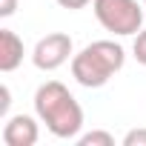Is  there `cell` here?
Instances as JSON below:
<instances>
[{
    "instance_id": "cell-1",
    "label": "cell",
    "mask_w": 146,
    "mask_h": 146,
    "mask_svg": "<svg viewBox=\"0 0 146 146\" xmlns=\"http://www.w3.org/2000/svg\"><path fill=\"white\" fill-rule=\"evenodd\" d=\"M35 112L54 137H78L83 129V109L60 80H49L35 92Z\"/></svg>"
},
{
    "instance_id": "cell-2",
    "label": "cell",
    "mask_w": 146,
    "mask_h": 146,
    "mask_svg": "<svg viewBox=\"0 0 146 146\" xmlns=\"http://www.w3.org/2000/svg\"><path fill=\"white\" fill-rule=\"evenodd\" d=\"M123 46L115 40H95L80 54L72 57V78L86 89H100L109 83L115 72L123 69Z\"/></svg>"
},
{
    "instance_id": "cell-3",
    "label": "cell",
    "mask_w": 146,
    "mask_h": 146,
    "mask_svg": "<svg viewBox=\"0 0 146 146\" xmlns=\"http://www.w3.org/2000/svg\"><path fill=\"white\" fill-rule=\"evenodd\" d=\"M98 23L112 35H137L143 23V9L137 0H92Z\"/></svg>"
},
{
    "instance_id": "cell-4",
    "label": "cell",
    "mask_w": 146,
    "mask_h": 146,
    "mask_svg": "<svg viewBox=\"0 0 146 146\" xmlns=\"http://www.w3.org/2000/svg\"><path fill=\"white\" fill-rule=\"evenodd\" d=\"M69 54H72V37L63 35V32H52L43 40H37L32 60L40 72H54L57 66H63L69 60Z\"/></svg>"
},
{
    "instance_id": "cell-5",
    "label": "cell",
    "mask_w": 146,
    "mask_h": 146,
    "mask_svg": "<svg viewBox=\"0 0 146 146\" xmlns=\"http://www.w3.org/2000/svg\"><path fill=\"white\" fill-rule=\"evenodd\" d=\"M37 137H40V129H37L35 117H29V115H15L3 126V143L6 146H35Z\"/></svg>"
},
{
    "instance_id": "cell-6",
    "label": "cell",
    "mask_w": 146,
    "mask_h": 146,
    "mask_svg": "<svg viewBox=\"0 0 146 146\" xmlns=\"http://www.w3.org/2000/svg\"><path fill=\"white\" fill-rule=\"evenodd\" d=\"M23 63V40L12 29H0V72H15Z\"/></svg>"
},
{
    "instance_id": "cell-7",
    "label": "cell",
    "mask_w": 146,
    "mask_h": 146,
    "mask_svg": "<svg viewBox=\"0 0 146 146\" xmlns=\"http://www.w3.org/2000/svg\"><path fill=\"white\" fill-rule=\"evenodd\" d=\"M78 143H80V146H115V137H112L109 132H100V129H95V132H86V135H80V137H78Z\"/></svg>"
},
{
    "instance_id": "cell-8",
    "label": "cell",
    "mask_w": 146,
    "mask_h": 146,
    "mask_svg": "<svg viewBox=\"0 0 146 146\" xmlns=\"http://www.w3.org/2000/svg\"><path fill=\"white\" fill-rule=\"evenodd\" d=\"M132 52H135V60L146 66V29H143V32H137V37H135V46H132Z\"/></svg>"
},
{
    "instance_id": "cell-9",
    "label": "cell",
    "mask_w": 146,
    "mask_h": 146,
    "mask_svg": "<svg viewBox=\"0 0 146 146\" xmlns=\"http://www.w3.org/2000/svg\"><path fill=\"white\" fill-rule=\"evenodd\" d=\"M123 146H146V129H132V132H126Z\"/></svg>"
},
{
    "instance_id": "cell-10",
    "label": "cell",
    "mask_w": 146,
    "mask_h": 146,
    "mask_svg": "<svg viewBox=\"0 0 146 146\" xmlns=\"http://www.w3.org/2000/svg\"><path fill=\"white\" fill-rule=\"evenodd\" d=\"M17 9V0H0V17H12Z\"/></svg>"
},
{
    "instance_id": "cell-11",
    "label": "cell",
    "mask_w": 146,
    "mask_h": 146,
    "mask_svg": "<svg viewBox=\"0 0 146 146\" xmlns=\"http://www.w3.org/2000/svg\"><path fill=\"white\" fill-rule=\"evenodd\" d=\"M9 103H12V98H9V86H0V115L9 112Z\"/></svg>"
},
{
    "instance_id": "cell-12",
    "label": "cell",
    "mask_w": 146,
    "mask_h": 146,
    "mask_svg": "<svg viewBox=\"0 0 146 146\" xmlns=\"http://www.w3.org/2000/svg\"><path fill=\"white\" fill-rule=\"evenodd\" d=\"M57 3H60L63 9H83L89 0H57Z\"/></svg>"
},
{
    "instance_id": "cell-13",
    "label": "cell",
    "mask_w": 146,
    "mask_h": 146,
    "mask_svg": "<svg viewBox=\"0 0 146 146\" xmlns=\"http://www.w3.org/2000/svg\"><path fill=\"white\" fill-rule=\"evenodd\" d=\"M143 9H146V0H143Z\"/></svg>"
}]
</instances>
